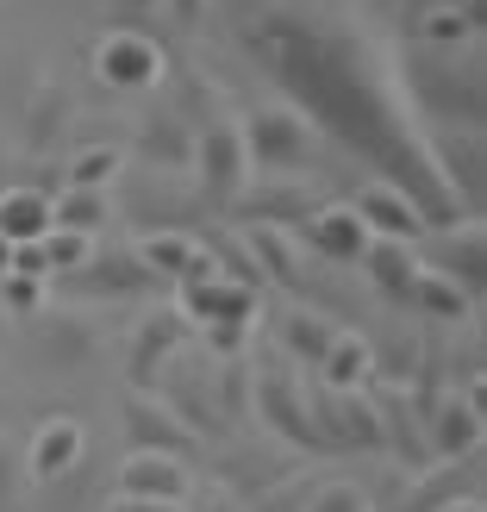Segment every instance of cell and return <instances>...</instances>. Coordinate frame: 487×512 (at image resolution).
Wrapping results in <instances>:
<instances>
[{"instance_id":"11","label":"cell","mask_w":487,"mask_h":512,"mask_svg":"<svg viewBox=\"0 0 487 512\" xmlns=\"http://www.w3.org/2000/svg\"><path fill=\"white\" fill-rule=\"evenodd\" d=\"M481 400L475 394H438L431 400V413H425V469H438V463H475L481 456Z\"/></svg>"},{"instance_id":"22","label":"cell","mask_w":487,"mask_h":512,"mask_svg":"<svg viewBox=\"0 0 487 512\" xmlns=\"http://www.w3.org/2000/svg\"><path fill=\"white\" fill-rule=\"evenodd\" d=\"M369 275V288L388 300V306H413V288H419V244H394V238H369V250H363V263H356Z\"/></svg>"},{"instance_id":"27","label":"cell","mask_w":487,"mask_h":512,"mask_svg":"<svg viewBox=\"0 0 487 512\" xmlns=\"http://www.w3.org/2000/svg\"><path fill=\"white\" fill-rule=\"evenodd\" d=\"M475 306H481V300H475V294H463L456 281L419 269V288H413V306H406V313L438 319V325H469V319H475Z\"/></svg>"},{"instance_id":"30","label":"cell","mask_w":487,"mask_h":512,"mask_svg":"<svg viewBox=\"0 0 487 512\" xmlns=\"http://www.w3.org/2000/svg\"><path fill=\"white\" fill-rule=\"evenodd\" d=\"M481 38V13H456V7H431L419 19V50H469Z\"/></svg>"},{"instance_id":"17","label":"cell","mask_w":487,"mask_h":512,"mask_svg":"<svg viewBox=\"0 0 487 512\" xmlns=\"http://www.w3.org/2000/svg\"><path fill=\"white\" fill-rule=\"evenodd\" d=\"M319 188L313 182H294V175H250V188L238 194V207L244 225H269V232H294V225L319 207Z\"/></svg>"},{"instance_id":"6","label":"cell","mask_w":487,"mask_h":512,"mask_svg":"<svg viewBox=\"0 0 487 512\" xmlns=\"http://www.w3.org/2000/svg\"><path fill=\"white\" fill-rule=\"evenodd\" d=\"M119 431H125V450H138V456H175V463H188V469L207 456V444H200L157 394H125Z\"/></svg>"},{"instance_id":"5","label":"cell","mask_w":487,"mask_h":512,"mask_svg":"<svg viewBox=\"0 0 487 512\" xmlns=\"http://www.w3.org/2000/svg\"><path fill=\"white\" fill-rule=\"evenodd\" d=\"M88 69L107 94H157L169 75V57L144 25H107L88 50Z\"/></svg>"},{"instance_id":"9","label":"cell","mask_w":487,"mask_h":512,"mask_svg":"<svg viewBox=\"0 0 487 512\" xmlns=\"http://www.w3.org/2000/svg\"><path fill=\"white\" fill-rule=\"evenodd\" d=\"M125 157H132L138 169H150V175H188V163H194V119H188L182 100H157V107L138 119V138H132Z\"/></svg>"},{"instance_id":"3","label":"cell","mask_w":487,"mask_h":512,"mask_svg":"<svg viewBox=\"0 0 487 512\" xmlns=\"http://www.w3.org/2000/svg\"><path fill=\"white\" fill-rule=\"evenodd\" d=\"M238 138H244V163L250 175H300L331 157V144L306 125L288 100H256V107L238 113Z\"/></svg>"},{"instance_id":"18","label":"cell","mask_w":487,"mask_h":512,"mask_svg":"<svg viewBox=\"0 0 487 512\" xmlns=\"http://www.w3.org/2000/svg\"><path fill=\"white\" fill-rule=\"evenodd\" d=\"M344 207H350L356 219H363V232H369V238L419 244V238L431 232V225H425V213H419V207H413V200H406L394 182H381V175H369V182H363V188H356V194L344 200Z\"/></svg>"},{"instance_id":"25","label":"cell","mask_w":487,"mask_h":512,"mask_svg":"<svg viewBox=\"0 0 487 512\" xmlns=\"http://www.w3.org/2000/svg\"><path fill=\"white\" fill-rule=\"evenodd\" d=\"M244 250L263 281H281V288L306 294V275H300V244L294 232H269V225H244Z\"/></svg>"},{"instance_id":"36","label":"cell","mask_w":487,"mask_h":512,"mask_svg":"<svg viewBox=\"0 0 487 512\" xmlns=\"http://www.w3.org/2000/svg\"><path fill=\"white\" fill-rule=\"evenodd\" d=\"M100 512H188V500H125V494H113Z\"/></svg>"},{"instance_id":"7","label":"cell","mask_w":487,"mask_h":512,"mask_svg":"<svg viewBox=\"0 0 487 512\" xmlns=\"http://www.w3.org/2000/svg\"><path fill=\"white\" fill-rule=\"evenodd\" d=\"M188 338H194V331H188L182 313H175V300L150 306V313L132 325V344H125V381H132V394H150V388H157V375L188 350Z\"/></svg>"},{"instance_id":"20","label":"cell","mask_w":487,"mask_h":512,"mask_svg":"<svg viewBox=\"0 0 487 512\" xmlns=\"http://www.w3.org/2000/svg\"><path fill=\"white\" fill-rule=\"evenodd\" d=\"M281 475H294L281 444H269V438L263 444H232V450H225V463H219V488L232 494L238 506H250L256 494H269Z\"/></svg>"},{"instance_id":"41","label":"cell","mask_w":487,"mask_h":512,"mask_svg":"<svg viewBox=\"0 0 487 512\" xmlns=\"http://www.w3.org/2000/svg\"><path fill=\"white\" fill-rule=\"evenodd\" d=\"M431 7H456V13H487V0H431Z\"/></svg>"},{"instance_id":"35","label":"cell","mask_w":487,"mask_h":512,"mask_svg":"<svg viewBox=\"0 0 487 512\" xmlns=\"http://www.w3.org/2000/svg\"><path fill=\"white\" fill-rule=\"evenodd\" d=\"M313 481H319V475H300V469H294V475H281L269 494H256L244 512H306V494H313Z\"/></svg>"},{"instance_id":"8","label":"cell","mask_w":487,"mask_h":512,"mask_svg":"<svg viewBox=\"0 0 487 512\" xmlns=\"http://www.w3.org/2000/svg\"><path fill=\"white\" fill-rule=\"evenodd\" d=\"M256 306H263V294L244 288V281H232L225 269L175 288V313L188 319V331H219V325H250L256 331Z\"/></svg>"},{"instance_id":"13","label":"cell","mask_w":487,"mask_h":512,"mask_svg":"<svg viewBox=\"0 0 487 512\" xmlns=\"http://www.w3.org/2000/svg\"><path fill=\"white\" fill-rule=\"evenodd\" d=\"M69 119H75V88L63 69H38L25 82V100H19V138L25 150H57L69 138Z\"/></svg>"},{"instance_id":"42","label":"cell","mask_w":487,"mask_h":512,"mask_svg":"<svg viewBox=\"0 0 487 512\" xmlns=\"http://www.w3.org/2000/svg\"><path fill=\"white\" fill-rule=\"evenodd\" d=\"M7 263H13V244H7V238H0V275H7Z\"/></svg>"},{"instance_id":"37","label":"cell","mask_w":487,"mask_h":512,"mask_svg":"<svg viewBox=\"0 0 487 512\" xmlns=\"http://www.w3.org/2000/svg\"><path fill=\"white\" fill-rule=\"evenodd\" d=\"M163 7V0H107V13L119 19V25H138L144 13H157Z\"/></svg>"},{"instance_id":"26","label":"cell","mask_w":487,"mask_h":512,"mask_svg":"<svg viewBox=\"0 0 487 512\" xmlns=\"http://www.w3.org/2000/svg\"><path fill=\"white\" fill-rule=\"evenodd\" d=\"M50 232V194L32 182L0 188V238L7 244H38Z\"/></svg>"},{"instance_id":"40","label":"cell","mask_w":487,"mask_h":512,"mask_svg":"<svg viewBox=\"0 0 487 512\" xmlns=\"http://www.w3.org/2000/svg\"><path fill=\"white\" fill-rule=\"evenodd\" d=\"M438 512H487V506H481V494L469 488V494H450V500H444Z\"/></svg>"},{"instance_id":"19","label":"cell","mask_w":487,"mask_h":512,"mask_svg":"<svg viewBox=\"0 0 487 512\" xmlns=\"http://www.w3.org/2000/svg\"><path fill=\"white\" fill-rule=\"evenodd\" d=\"M294 244H306L313 256H325V263L356 269V263H363V250H369V232H363V219H356L344 200H319V207L294 225Z\"/></svg>"},{"instance_id":"24","label":"cell","mask_w":487,"mask_h":512,"mask_svg":"<svg viewBox=\"0 0 487 512\" xmlns=\"http://www.w3.org/2000/svg\"><path fill=\"white\" fill-rule=\"evenodd\" d=\"M313 381H325V388H369L375 381V344L363 338V331L338 325V338H331V350L319 356Z\"/></svg>"},{"instance_id":"34","label":"cell","mask_w":487,"mask_h":512,"mask_svg":"<svg viewBox=\"0 0 487 512\" xmlns=\"http://www.w3.org/2000/svg\"><path fill=\"white\" fill-rule=\"evenodd\" d=\"M306 512H375V500H369L363 481L325 475V481H313V494H306Z\"/></svg>"},{"instance_id":"32","label":"cell","mask_w":487,"mask_h":512,"mask_svg":"<svg viewBox=\"0 0 487 512\" xmlns=\"http://www.w3.org/2000/svg\"><path fill=\"white\" fill-rule=\"evenodd\" d=\"M32 500V475H25V444L0 431V512H25Z\"/></svg>"},{"instance_id":"16","label":"cell","mask_w":487,"mask_h":512,"mask_svg":"<svg viewBox=\"0 0 487 512\" xmlns=\"http://www.w3.org/2000/svg\"><path fill=\"white\" fill-rule=\"evenodd\" d=\"M132 256L157 275V281H200V275H213L219 269V250L200 238V232H188V225H163V232H144L138 244H132Z\"/></svg>"},{"instance_id":"29","label":"cell","mask_w":487,"mask_h":512,"mask_svg":"<svg viewBox=\"0 0 487 512\" xmlns=\"http://www.w3.org/2000/svg\"><path fill=\"white\" fill-rule=\"evenodd\" d=\"M132 169V157H125V144H82L69 157V182L63 188H107L113 194V182Z\"/></svg>"},{"instance_id":"38","label":"cell","mask_w":487,"mask_h":512,"mask_svg":"<svg viewBox=\"0 0 487 512\" xmlns=\"http://www.w3.org/2000/svg\"><path fill=\"white\" fill-rule=\"evenodd\" d=\"M188 512H244V506H238V500H232V494H225V488H219V481H213V488H207V494H200V500H194Z\"/></svg>"},{"instance_id":"33","label":"cell","mask_w":487,"mask_h":512,"mask_svg":"<svg viewBox=\"0 0 487 512\" xmlns=\"http://www.w3.org/2000/svg\"><path fill=\"white\" fill-rule=\"evenodd\" d=\"M38 250H44V269H50V281H63V275H75L94 256V238H82V232H63V225H50V232L38 238Z\"/></svg>"},{"instance_id":"39","label":"cell","mask_w":487,"mask_h":512,"mask_svg":"<svg viewBox=\"0 0 487 512\" xmlns=\"http://www.w3.org/2000/svg\"><path fill=\"white\" fill-rule=\"evenodd\" d=\"M163 7L175 13V25H200V13H207V0H163Z\"/></svg>"},{"instance_id":"14","label":"cell","mask_w":487,"mask_h":512,"mask_svg":"<svg viewBox=\"0 0 487 512\" xmlns=\"http://www.w3.org/2000/svg\"><path fill=\"white\" fill-rule=\"evenodd\" d=\"M419 263H425L431 275H444V281H456L463 294H475V300H481V269H487L481 213H475V219L444 225V232H425V238H419Z\"/></svg>"},{"instance_id":"4","label":"cell","mask_w":487,"mask_h":512,"mask_svg":"<svg viewBox=\"0 0 487 512\" xmlns=\"http://www.w3.org/2000/svg\"><path fill=\"white\" fill-rule=\"evenodd\" d=\"M188 175H194L200 207H213V213L238 207V194L250 188V163H244V138H238V113L232 107L194 125V163H188Z\"/></svg>"},{"instance_id":"21","label":"cell","mask_w":487,"mask_h":512,"mask_svg":"<svg viewBox=\"0 0 487 512\" xmlns=\"http://www.w3.org/2000/svg\"><path fill=\"white\" fill-rule=\"evenodd\" d=\"M113 494H125V500H188L194 494V469L175 463V456H138V450H125V463L113 475Z\"/></svg>"},{"instance_id":"31","label":"cell","mask_w":487,"mask_h":512,"mask_svg":"<svg viewBox=\"0 0 487 512\" xmlns=\"http://www.w3.org/2000/svg\"><path fill=\"white\" fill-rule=\"evenodd\" d=\"M50 306V281L44 275H0V319H19V325H32L38 313Z\"/></svg>"},{"instance_id":"12","label":"cell","mask_w":487,"mask_h":512,"mask_svg":"<svg viewBox=\"0 0 487 512\" xmlns=\"http://www.w3.org/2000/svg\"><path fill=\"white\" fill-rule=\"evenodd\" d=\"M82 456H88V425L75 413H50L25 438V475H32V488H63L82 475Z\"/></svg>"},{"instance_id":"28","label":"cell","mask_w":487,"mask_h":512,"mask_svg":"<svg viewBox=\"0 0 487 512\" xmlns=\"http://www.w3.org/2000/svg\"><path fill=\"white\" fill-rule=\"evenodd\" d=\"M107 219H113V194L107 188H63V194H50V225H63V232L94 238Z\"/></svg>"},{"instance_id":"23","label":"cell","mask_w":487,"mask_h":512,"mask_svg":"<svg viewBox=\"0 0 487 512\" xmlns=\"http://www.w3.org/2000/svg\"><path fill=\"white\" fill-rule=\"evenodd\" d=\"M331 338H338V319L319 313V306H288L281 325H275V344H281V356H288L294 369H319Z\"/></svg>"},{"instance_id":"1","label":"cell","mask_w":487,"mask_h":512,"mask_svg":"<svg viewBox=\"0 0 487 512\" xmlns=\"http://www.w3.org/2000/svg\"><path fill=\"white\" fill-rule=\"evenodd\" d=\"M244 50L263 69V82L325 144L350 150L381 182H394L425 213L431 232L475 219L456 207V194L444 188L438 163H431V125L406 100L400 44H381L369 32H356V25L300 13V7H275L244 32Z\"/></svg>"},{"instance_id":"2","label":"cell","mask_w":487,"mask_h":512,"mask_svg":"<svg viewBox=\"0 0 487 512\" xmlns=\"http://www.w3.org/2000/svg\"><path fill=\"white\" fill-rule=\"evenodd\" d=\"M244 419H256L269 444L294 450V456H325L319 425H313V400H306V369H294L281 350L263 356V363H250V400H244Z\"/></svg>"},{"instance_id":"15","label":"cell","mask_w":487,"mask_h":512,"mask_svg":"<svg viewBox=\"0 0 487 512\" xmlns=\"http://www.w3.org/2000/svg\"><path fill=\"white\" fill-rule=\"evenodd\" d=\"M32 344H38V356H44L50 375H75V369L94 363L100 325L88 313H75V306H44V313L32 319Z\"/></svg>"},{"instance_id":"10","label":"cell","mask_w":487,"mask_h":512,"mask_svg":"<svg viewBox=\"0 0 487 512\" xmlns=\"http://www.w3.org/2000/svg\"><path fill=\"white\" fill-rule=\"evenodd\" d=\"M63 288H69L75 300H88V306H119V300H144V294H157L163 281L132 256V244H125V250H94L75 275H63Z\"/></svg>"}]
</instances>
